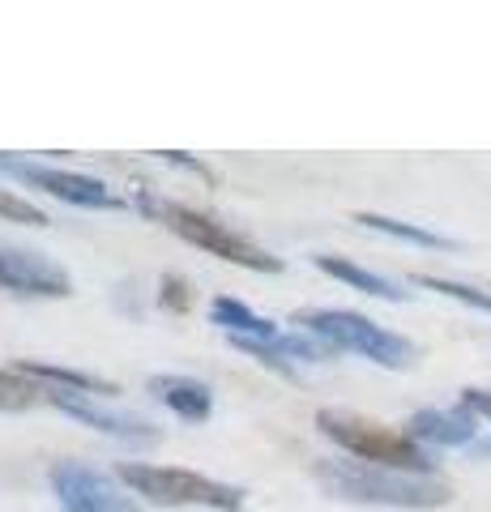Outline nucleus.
Listing matches in <instances>:
<instances>
[{
	"mask_svg": "<svg viewBox=\"0 0 491 512\" xmlns=\"http://www.w3.org/2000/svg\"><path fill=\"white\" fill-rule=\"evenodd\" d=\"M312 478L329 500L359 504V508H398V512H432L453 504V483L440 474H406L368 466L351 457H321Z\"/></svg>",
	"mask_w": 491,
	"mask_h": 512,
	"instance_id": "obj_1",
	"label": "nucleus"
},
{
	"mask_svg": "<svg viewBox=\"0 0 491 512\" xmlns=\"http://www.w3.org/2000/svg\"><path fill=\"white\" fill-rule=\"evenodd\" d=\"M141 214L163 222V227L184 239L188 248H197L205 256H214V261H227V265H240L248 269V274H282L287 269V261L282 256H274L269 248H261L257 239H248L231 227V222L214 218L197 210V205H184V201H171V197H154V192H141V197L133 201Z\"/></svg>",
	"mask_w": 491,
	"mask_h": 512,
	"instance_id": "obj_2",
	"label": "nucleus"
},
{
	"mask_svg": "<svg viewBox=\"0 0 491 512\" xmlns=\"http://www.w3.org/2000/svg\"><path fill=\"white\" fill-rule=\"evenodd\" d=\"M291 325L321 338L325 346H334L338 355H359L376 367H385V372H406L419 359V346L410 338L351 308H299L291 316Z\"/></svg>",
	"mask_w": 491,
	"mask_h": 512,
	"instance_id": "obj_3",
	"label": "nucleus"
},
{
	"mask_svg": "<svg viewBox=\"0 0 491 512\" xmlns=\"http://www.w3.org/2000/svg\"><path fill=\"white\" fill-rule=\"evenodd\" d=\"M316 431L342 448V457L368 461V466L385 470H406V474H436V461L423 444H415L406 431L376 423L368 414L355 410H316Z\"/></svg>",
	"mask_w": 491,
	"mask_h": 512,
	"instance_id": "obj_4",
	"label": "nucleus"
},
{
	"mask_svg": "<svg viewBox=\"0 0 491 512\" xmlns=\"http://www.w3.org/2000/svg\"><path fill=\"white\" fill-rule=\"evenodd\" d=\"M116 478L133 495L154 508H210V512H240L248 491L223 483V478L184 470V466H154V461H120Z\"/></svg>",
	"mask_w": 491,
	"mask_h": 512,
	"instance_id": "obj_5",
	"label": "nucleus"
},
{
	"mask_svg": "<svg viewBox=\"0 0 491 512\" xmlns=\"http://www.w3.org/2000/svg\"><path fill=\"white\" fill-rule=\"evenodd\" d=\"M0 175L18 180L26 188L43 192V197H56L73 205V210H94V214H116V210H129V201L116 197L99 175H86V171H69V167H52V163H30V158H13V154H0Z\"/></svg>",
	"mask_w": 491,
	"mask_h": 512,
	"instance_id": "obj_6",
	"label": "nucleus"
},
{
	"mask_svg": "<svg viewBox=\"0 0 491 512\" xmlns=\"http://www.w3.org/2000/svg\"><path fill=\"white\" fill-rule=\"evenodd\" d=\"M56 504L65 512H137V500L120 487V478L86 466V461H56L47 470Z\"/></svg>",
	"mask_w": 491,
	"mask_h": 512,
	"instance_id": "obj_7",
	"label": "nucleus"
},
{
	"mask_svg": "<svg viewBox=\"0 0 491 512\" xmlns=\"http://www.w3.org/2000/svg\"><path fill=\"white\" fill-rule=\"evenodd\" d=\"M47 406H56L60 414H69L82 427L90 431H103V436H112L120 444H133V448H150L163 440V427L141 419L133 410H116L107 406L103 397H90V393H65V389H47Z\"/></svg>",
	"mask_w": 491,
	"mask_h": 512,
	"instance_id": "obj_8",
	"label": "nucleus"
},
{
	"mask_svg": "<svg viewBox=\"0 0 491 512\" xmlns=\"http://www.w3.org/2000/svg\"><path fill=\"white\" fill-rule=\"evenodd\" d=\"M0 291L22 295V299H69L77 286L73 274L47 252L0 244Z\"/></svg>",
	"mask_w": 491,
	"mask_h": 512,
	"instance_id": "obj_9",
	"label": "nucleus"
},
{
	"mask_svg": "<svg viewBox=\"0 0 491 512\" xmlns=\"http://www.w3.org/2000/svg\"><path fill=\"white\" fill-rule=\"evenodd\" d=\"M406 436L423 444L427 453L432 448H474L479 444V419L466 406H449V410L427 406L406 419Z\"/></svg>",
	"mask_w": 491,
	"mask_h": 512,
	"instance_id": "obj_10",
	"label": "nucleus"
},
{
	"mask_svg": "<svg viewBox=\"0 0 491 512\" xmlns=\"http://www.w3.org/2000/svg\"><path fill=\"white\" fill-rule=\"evenodd\" d=\"M146 389H150L171 414H176L180 423H193V427L210 423V414H214V389H210L205 380L167 372V376H150Z\"/></svg>",
	"mask_w": 491,
	"mask_h": 512,
	"instance_id": "obj_11",
	"label": "nucleus"
},
{
	"mask_svg": "<svg viewBox=\"0 0 491 512\" xmlns=\"http://www.w3.org/2000/svg\"><path fill=\"white\" fill-rule=\"evenodd\" d=\"M312 265L321 269L325 278H334L342 286H351L359 295H372V299H385V303H406L410 291L402 282H393L385 274H376V269L351 261V256H334V252H312Z\"/></svg>",
	"mask_w": 491,
	"mask_h": 512,
	"instance_id": "obj_12",
	"label": "nucleus"
},
{
	"mask_svg": "<svg viewBox=\"0 0 491 512\" xmlns=\"http://www.w3.org/2000/svg\"><path fill=\"white\" fill-rule=\"evenodd\" d=\"M210 325L227 333V342H278L282 329L278 320H269L261 312H252L244 299L235 295H214L210 299Z\"/></svg>",
	"mask_w": 491,
	"mask_h": 512,
	"instance_id": "obj_13",
	"label": "nucleus"
},
{
	"mask_svg": "<svg viewBox=\"0 0 491 512\" xmlns=\"http://www.w3.org/2000/svg\"><path fill=\"white\" fill-rule=\"evenodd\" d=\"M22 376L39 380L43 389H65V393H90V397H120V384L107 380V376H94L82 372V367H60V363H47V359H18L13 363Z\"/></svg>",
	"mask_w": 491,
	"mask_h": 512,
	"instance_id": "obj_14",
	"label": "nucleus"
},
{
	"mask_svg": "<svg viewBox=\"0 0 491 512\" xmlns=\"http://www.w3.org/2000/svg\"><path fill=\"white\" fill-rule=\"evenodd\" d=\"M351 222H359V227H368V231H376V235L398 239V244H410V248H427V252H462V239L440 235V231L419 227V222H406V218H393V214L359 210V214H351Z\"/></svg>",
	"mask_w": 491,
	"mask_h": 512,
	"instance_id": "obj_15",
	"label": "nucleus"
},
{
	"mask_svg": "<svg viewBox=\"0 0 491 512\" xmlns=\"http://www.w3.org/2000/svg\"><path fill=\"white\" fill-rule=\"evenodd\" d=\"M410 282L423 286V291H436V295H445V299H453V303H462V308H470V312L491 316V291H487V286L457 282V278H445V274H415Z\"/></svg>",
	"mask_w": 491,
	"mask_h": 512,
	"instance_id": "obj_16",
	"label": "nucleus"
},
{
	"mask_svg": "<svg viewBox=\"0 0 491 512\" xmlns=\"http://www.w3.org/2000/svg\"><path fill=\"white\" fill-rule=\"evenodd\" d=\"M47 402V389L39 380L22 376L18 367H0V414H26Z\"/></svg>",
	"mask_w": 491,
	"mask_h": 512,
	"instance_id": "obj_17",
	"label": "nucleus"
},
{
	"mask_svg": "<svg viewBox=\"0 0 491 512\" xmlns=\"http://www.w3.org/2000/svg\"><path fill=\"white\" fill-rule=\"evenodd\" d=\"M0 218L22 222V227H47V222H52L43 205H35L30 197H22L18 188H5V184H0Z\"/></svg>",
	"mask_w": 491,
	"mask_h": 512,
	"instance_id": "obj_18",
	"label": "nucleus"
},
{
	"mask_svg": "<svg viewBox=\"0 0 491 512\" xmlns=\"http://www.w3.org/2000/svg\"><path fill=\"white\" fill-rule=\"evenodd\" d=\"M158 303H163L167 312H188V303H193L188 282L180 274H163V282H158Z\"/></svg>",
	"mask_w": 491,
	"mask_h": 512,
	"instance_id": "obj_19",
	"label": "nucleus"
},
{
	"mask_svg": "<svg viewBox=\"0 0 491 512\" xmlns=\"http://www.w3.org/2000/svg\"><path fill=\"white\" fill-rule=\"evenodd\" d=\"M457 406H466L474 419L491 423V389H479V384H470V389H462V397H457Z\"/></svg>",
	"mask_w": 491,
	"mask_h": 512,
	"instance_id": "obj_20",
	"label": "nucleus"
},
{
	"mask_svg": "<svg viewBox=\"0 0 491 512\" xmlns=\"http://www.w3.org/2000/svg\"><path fill=\"white\" fill-rule=\"evenodd\" d=\"M163 158V163H171V167H184V171H193V175H201V180H210L214 184V171L201 163V158H184L180 150H167V154H158Z\"/></svg>",
	"mask_w": 491,
	"mask_h": 512,
	"instance_id": "obj_21",
	"label": "nucleus"
}]
</instances>
